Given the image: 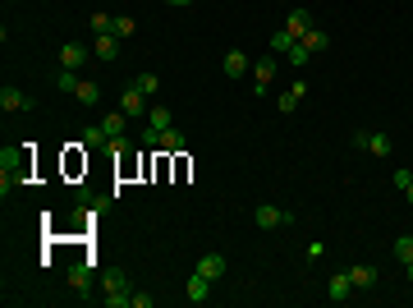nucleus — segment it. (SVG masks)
I'll return each instance as SVG.
<instances>
[{
    "mask_svg": "<svg viewBox=\"0 0 413 308\" xmlns=\"http://www.w3.org/2000/svg\"><path fill=\"white\" fill-rule=\"evenodd\" d=\"M134 88H138L142 97H156V88H161V74H138V78H134Z\"/></svg>",
    "mask_w": 413,
    "mask_h": 308,
    "instance_id": "20",
    "label": "nucleus"
},
{
    "mask_svg": "<svg viewBox=\"0 0 413 308\" xmlns=\"http://www.w3.org/2000/svg\"><path fill=\"white\" fill-rule=\"evenodd\" d=\"M280 74V60L275 56H262V60H253V88H258V97L266 93V83Z\"/></svg>",
    "mask_w": 413,
    "mask_h": 308,
    "instance_id": "3",
    "label": "nucleus"
},
{
    "mask_svg": "<svg viewBox=\"0 0 413 308\" xmlns=\"http://www.w3.org/2000/svg\"><path fill=\"white\" fill-rule=\"evenodd\" d=\"M212 299V281L202 276V272H193L188 276V304H207Z\"/></svg>",
    "mask_w": 413,
    "mask_h": 308,
    "instance_id": "10",
    "label": "nucleus"
},
{
    "mask_svg": "<svg viewBox=\"0 0 413 308\" xmlns=\"http://www.w3.org/2000/svg\"><path fill=\"white\" fill-rule=\"evenodd\" d=\"M166 5H175V10H184V5H193V0H166Z\"/></svg>",
    "mask_w": 413,
    "mask_h": 308,
    "instance_id": "28",
    "label": "nucleus"
},
{
    "mask_svg": "<svg viewBox=\"0 0 413 308\" xmlns=\"http://www.w3.org/2000/svg\"><path fill=\"white\" fill-rule=\"evenodd\" d=\"M120 110H124V115H147V97L129 83V88H124V97H120Z\"/></svg>",
    "mask_w": 413,
    "mask_h": 308,
    "instance_id": "9",
    "label": "nucleus"
},
{
    "mask_svg": "<svg viewBox=\"0 0 413 308\" xmlns=\"http://www.w3.org/2000/svg\"><path fill=\"white\" fill-rule=\"evenodd\" d=\"M221 69H225L229 78H244V74H253V60H248L244 51H225V60H221Z\"/></svg>",
    "mask_w": 413,
    "mask_h": 308,
    "instance_id": "7",
    "label": "nucleus"
},
{
    "mask_svg": "<svg viewBox=\"0 0 413 308\" xmlns=\"http://www.w3.org/2000/svg\"><path fill=\"white\" fill-rule=\"evenodd\" d=\"M303 97H308V83L299 78L290 93H280V110H285V115H290V110H299V102H303Z\"/></svg>",
    "mask_w": 413,
    "mask_h": 308,
    "instance_id": "14",
    "label": "nucleus"
},
{
    "mask_svg": "<svg viewBox=\"0 0 413 308\" xmlns=\"http://www.w3.org/2000/svg\"><path fill=\"white\" fill-rule=\"evenodd\" d=\"M225 267H229V262L221 258V253H202V258H198V267H193V272H202V276H207V281H221V276H225Z\"/></svg>",
    "mask_w": 413,
    "mask_h": 308,
    "instance_id": "6",
    "label": "nucleus"
},
{
    "mask_svg": "<svg viewBox=\"0 0 413 308\" xmlns=\"http://www.w3.org/2000/svg\"><path fill=\"white\" fill-rule=\"evenodd\" d=\"M253 221H258L262 230H280V226H290V221H294V212H285V207H271V202H258Z\"/></svg>",
    "mask_w": 413,
    "mask_h": 308,
    "instance_id": "1",
    "label": "nucleus"
},
{
    "mask_svg": "<svg viewBox=\"0 0 413 308\" xmlns=\"http://www.w3.org/2000/svg\"><path fill=\"white\" fill-rule=\"evenodd\" d=\"M395 258L399 262H413V235H399V239H395Z\"/></svg>",
    "mask_w": 413,
    "mask_h": 308,
    "instance_id": "26",
    "label": "nucleus"
},
{
    "mask_svg": "<svg viewBox=\"0 0 413 308\" xmlns=\"http://www.w3.org/2000/svg\"><path fill=\"white\" fill-rule=\"evenodd\" d=\"M55 88H60V93H74L78 88V69H60V74H55Z\"/></svg>",
    "mask_w": 413,
    "mask_h": 308,
    "instance_id": "25",
    "label": "nucleus"
},
{
    "mask_svg": "<svg viewBox=\"0 0 413 308\" xmlns=\"http://www.w3.org/2000/svg\"><path fill=\"white\" fill-rule=\"evenodd\" d=\"M285 60H290V64H294V69H303V64H308V60H312V51H308V47H303V42H294V47H290V56H285Z\"/></svg>",
    "mask_w": 413,
    "mask_h": 308,
    "instance_id": "24",
    "label": "nucleus"
},
{
    "mask_svg": "<svg viewBox=\"0 0 413 308\" xmlns=\"http://www.w3.org/2000/svg\"><path fill=\"white\" fill-rule=\"evenodd\" d=\"M92 56H97V60H115V56H120V42H115V32H106V37H97V47H92Z\"/></svg>",
    "mask_w": 413,
    "mask_h": 308,
    "instance_id": "15",
    "label": "nucleus"
},
{
    "mask_svg": "<svg viewBox=\"0 0 413 308\" xmlns=\"http://www.w3.org/2000/svg\"><path fill=\"white\" fill-rule=\"evenodd\" d=\"M266 42H271V51H275V56H290V47H294V42H299V37H294L290 28H280V32H271Z\"/></svg>",
    "mask_w": 413,
    "mask_h": 308,
    "instance_id": "17",
    "label": "nucleus"
},
{
    "mask_svg": "<svg viewBox=\"0 0 413 308\" xmlns=\"http://www.w3.org/2000/svg\"><path fill=\"white\" fill-rule=\"evenodd\" d=\"M404 198H409V207H413V185H409V189H404Z\"/></svg>",
    "mask_w": 413,
    "mask_h": 308,
    "instance_id": "30",
    "label": "nucleus"
},
{
    "mask_svg": "<svg viewBox=\"0 0 413 308\" xmlns=\"http://www.w3.org/2000/svg\"><path fill=\"white\" fill-rule=\"evenodd\" d=\"M110 28H115V19L110 14H92V32H97V37H106Z\"/></svg>",
    "mask_w": 413,
    "mask_h": 308,
    "instance_id": "27",
    "label": "nucleus"
},
{
    "mask_svg": "<svg viewBox=\"0 0 413 308\" xmlns=\"http://www.w3.org/2000/svg\"><path fill=\"white\" fill-rule=\"evenodd\" d=\"M124 120H129V115H124V110H115V115H106V120H101V129H106L110 139H124Z\"/></svg>",
    "mask_w": 413,
    "mask_h": 308,
    "instance_id": "21",
    "label": "nucleus"
},
{
    "mask_svg": "<svg viewBox=\"0 0 413 308\" xmlns=\"http://www.w3.org/2000/svg\"><path fill=\"white\" fill-rule=\"evenodd\" d=\"M74 97H78V106H97V102H101V83H92V78H78Z\"/></svg>",
    "mask_w": 413,
    "mask_h": 308,
    "instance_id": "11",
    "label": "nucleus"
},
{
    "mask_svg": "<svg viewBox=\"0 0 413 308\" xmlns=\"http://www.w3.org/2000/svg\"><path fill=\"white\" fill-rule=\"evenodd\" d=\"M156 152H184V134L179 129H166V134H161V139H156Z\"/></svg>",
    "mask_w": 413,
    "mask_h": 308,
    "instance_id": "16",
    "label": "nucleus"
},
{
    "mask_svg": "<svg viewBox=\"0 0 413 308\" xmlns=\"http://www.w3.org/2000/svg\"><path fill=\"white\" fill-rule=\"evenodd\" d=\"M349 281H353V290H372V285H377V272H372L367 262H353V267H349Z\"/></svg>",
    "mask_w": 413,
    "mask_h": 308,
    "instance_id": "12",
    "label": "nucleus"
},
{
    "mask_svg": "<svg viewBox=\"0 0 413 308\" xmlns=\"http://www.w3.org/2000/svg\"><path fill=\"white\" fill-rule=\"evenodd\" d=\"M326 294H331L336 304H345V299H353V281H349V272H336V276L326 281Z\"/></svg>",
    "mask_w": 413,
    "mask_h": 308,
    "instance_id": "8",
    "label": "nucleus"
},
{
    "mask_svg": "<svg viewBox=\"0 0 413 308\" xmlns=\"http://www.w3.org/2000/svg\"><path fill=\"white\" fill-rule=\"evenodd\" d=\"M88 64V47L83 42H64L60 47V69H83Z\"/></svg>",
    "mask_w": 413,
    "mask_h": 308,
    "instance_id": "5",
    "label": "nucleus"
},
{
    "mask_svg": "<svg viewBox=\"0 0 413 308\" xmlns=\"http://www.w3.org/2000/svg\"><path fill=\"white\" fill-rule=\"evenodd\" d=\"M353 143H358L363 152H372V156H390V134H381V129H377V134L358 129V134H353Z\"/></svg>",
    "mask_w": 413,
    "mask_h": 308,
    "instance_id": "2",
    "label": "nucleus"
},
{
    "mask_svg": "<svg viewBox=\"0 0 413 308\" xmlns=\"http://www.w3.org/2000/svg\"><path fill=\"white\" fill-rule=\"evenodd\" d=\"M88 285H92V272L83 267V262H74V267H69V290H83V294H88Z\"/></svg>",
    "mask_w": 413,
    "mask_h": 308,
    "instance_id": "18",
    "label": "nucleus"
},
{
    "mask_svg": "<svg viewBox=\"0 0 413 308\" xmlns=\"http://www.w3.org/2000/svg\"><path fill=\"white\" fill-rule=\"evenodd\" d=\"M404 272H409V285H413V262H404Z\"/></svg>",
    "mask_w": 413,
    "mask_h": 308,
    "instance_id": "29",
    "label": "nucleus"
},
{
    "mask_svg": "<svg viewBox=\"0 0 413 308\" xmlns=\"http://www.w3.org/2000/svg\"><path fill=\"white\" fill-rule=\"evenodd\" d=\"M285 28H290L294 37H303V32H312L317 23H312V14H308V10H290V19H285Z\"/></svg>",
    "mask_w": 413,
    "mask_h": 308,
    "instance_id": "13",
    "label": "nucleus"
},
{
    "mask_svg": "<svg viewBox=\"0 0 413 308\" xmlns=\"http://www.w3.org/2000/svg\"><path fill=\"white\" fill-rule=\"evenodd\" d=\"M299 42H303V47H308V51H312V56H317V51H326V47H331V37H326V32H321V28H312V32H303V37H299Z\"/></svg>",
    "mask_w": 413,
    "mask_h": 308,
    "instance_id": "19",
    "label": "nucleus"
},
{
    "mask_svg": "<svg viewBox=\"0 0 413 308\" xmlns=\"http://www.w3.org/2000/svg\"><path fill=\"white\" fill-rule=\"evenodd\" d=\"M0 106H5V110H37V102H32L28 93H18V88L5 83V88H0Z\"/></svg>",
    "mask_w": 413,
    "mask_h": 308,
    "instance_id": "4",
    "label": "nucleus"
},
{
    "mask_svg": "<svg viewBox=\"0 0 413 308\" xmlns=\"http://www.w3.org/2000/svg\"><path fill=\"white\" fill-rule=\"evenodd\" d=\"M101 143H110V134L101 129V124H92V129H83V147H101Z\"/></svg>",
    "mask_w": 413,
    "mask_h": 308,
    "instance_id": "23",
    "label": "nucleus"
},
{
    "mask_svg": "<svg viewBox=\"0 0 413 308\" xmlns=\"http://www.w3.org/2000/svg\"><path fill=\"white\" fill-rule=\"evenodd\" d=\"M110 32H115V37H134V32H138V19L134 14H115V28H110Z\"/></svg>",
    "mask_w": 413,
    "mask_h": 308,
    "instance_id": "22",
    "label": "nucleus"
}]
</instances>
